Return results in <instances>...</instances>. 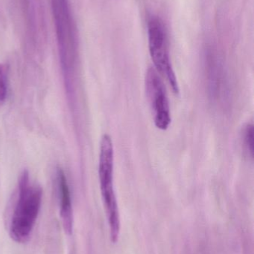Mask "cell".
I'll return each instance as SVG.
<instances>
[{
	"instance_id": "obj_8",
	"label": "cell",
	"mask_w": 254,
	"mask_h": 254,
	"mask_svg": "<svg viewBox=\"0 0 254 254\" xmlns=\"http://www.w3.org/2000/svg\"><path fill=\"white\" fill-rule=\"evenodd\" d=\"M8 89V70L4 64H0V108L4 105Z\"/></svg>"
},
{
	"instance_id": "obj_1",
	"label": "cell",
	"mask_w": 254,
	"mask_h": 254,
	"mask_svg": "<svg viewBox=\"0 0 254 254\" xmlns=\"http://www.w3.org/2000/svg\"><path fill=\"white\" fill-rule=\"evenodd\" d=\"M51 1L61 68L66 87L70 92L77 64V30L68 0Z\"/></svg>"
},
{
	"instance_id": "obj_4",
	"label": "cell",
	"mask_w": 254,
	"mask_h": 254,
	"mask_svg": "<svg viewBox=\"0 0 254 254\" xmlns=\"http://www.w3.org/2000/svg\"><path fill=\"white\" fill-rule=\"evenodd\" d=\"M148 37L149 52L155 69L168 81L173 92L178 94L179 85L170 59L167 31L160 18L152 16L149 19Z\"/></svg>"
},
{
	"instance_id": "obj_7",
	"label": "cell",
	"mask_w": 254,
	"mask_h": 254,
	"mask_svg": "<svg viewBox=\"0 0 254 254\" xmlns=\"http://www.w3.org/2000/svg\"><path fill=\"white\" fill-rule=\"evenodd\" d=\"M254 125L248 124L243 128L242 134L243 148L245 153L249 158H254Z\"/></svg>"
},
{
	"instance_id": "obj_3",
	"label": "cell",
	"mask_w": 254,
	"mask_h": 254,
	"mask_svg": "<svg viewBox=\"0 0 254 254\" xmlns=\"http://www.w3.org/2000/svg\"><path fill=\"white\" fill-rule=\"evenodd\" d=\"M114 148L109 134H104L100 143L98 179L100 190L110 228V240L116 243L120 232V218L113 184Z\"/></svg>"
},
{
	"instance_id": "obj_5",
	"label": "cell",
	"mask_w": 254,
	"mask_h": 254,
	"mask_svg": "<svg viewBox=\"0 0 254 254\" xmlns=\"http://www.w3.org/2000/svg\"><path fill=\"white\" fill-rule=\"evenodd\" d=\"M145 87L155 127L167 130L171 122L169 102L161 75L152 67L146 71Z\"/></svg>"
},
{
	"instance_id": "obj_2",
	"label": "cell",
	"mask_w": 254,
	"mask_h": 254,
	"mask_svg": "<svg viewBox=\"0 0 254 254\" xmlns=\"http://www.w3.org/2000/svg\"><path fill=\"white\" fill-rule=\"evenodd\" d=\"M43 190L30 182L28 171L24 170L19 180V194L10 223V235L16 243L29 240L41 207Z\"/></svg>"
},
{
	"instance_id": "obj_6",
	"label": "cell",
	"mask_w": 254,
	"mask_h": 254,
	"mask_svg": "<svg viewBox=\"0 0 254 254\" xmlns=\"http://www.w3.org/2000/svg\"><path fill=\"white\" fill-rule=\"evenodd\" d=\"M57 182L59 191L60 208L63 225L66 232L70 234L73 230V207L68 182L65 173L61 168H58L57 170Z\"/></svg>"
}]
</instances>
